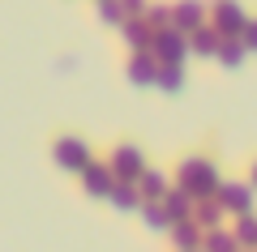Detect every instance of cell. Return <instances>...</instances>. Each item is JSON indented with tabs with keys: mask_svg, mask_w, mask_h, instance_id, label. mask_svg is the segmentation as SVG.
<instances>
[{
	"mask_svg": "<svg viewBox=\"0 0 257 252\" xmlns=\"http://www.w3.org/2000/svg\"><path fill=\"white\" fill-rule=\"evenodd\" d=\"M133 81H155V69H150L146 60H138L133 64Z\"/></svg>",
	"mask_w": 257,
	"mask_h": 252,
	"instance_id": "6da1fadb",
	"label": "cell"
},
{
	"mask_svg": "<svg viewBox=\"0 0 257 252\" xmlns=\"http://www.w3.org/2000/svg\"><path fill=\"white\" fill-rule=\"evenodd\" d=\"M159 81H163L167 90H180V86H184V77H180V73H176V69H167V73H163V77H159Z\"/></svg>",
	"mask_w": 257,
	"mask_h": 252,
	"instance_id": "7a4b0ae2",
	"label": "cell"
},
{
	"mask_svg": "<svg viewBox=\"0 0 257 252\" xmlns=\"http://www.w3.org/2000/svg\"><path fill=\"white\" fill-rule=\"evenodd\" d=\"M210 252H236V243H231L227 235H214V243H210Z\"/></svg>",
	"mask_w": 257,
	"mask_h": 252,
	"instance_id": "3957f363",
	"label": "cell"
},
{
	"mask_svg": "<svg viewBox=\"0 0 257 252\" xmlns=\"http://www.w3.org/2000/svg\"><path fill=\"white\" fill-rule=\"evenodd\" d=\"M60 158H64V162H73V158L82 162V145H60Z\"/></svg>",
	"mask_w": 257,
	"mask_h": 252,
	"instance_id": "277c9868",
	"label": "cell"
},
{
	"mask_svg": "<svg viewBox=\"0 0 257 252\" xmlns=\"http://www.w3.org/2000/svg\"><path fill=\"white\" fill-rule=\"evenodd\" d=\"M240 239H244V243H257V226L244 222V226H240Z\"/></svg>",
	"mask_w": 257,
	"mask_h": 252,
	"instance_id": "5b68a950",
	"label": "cell"
},
{
	"mask_svg": "<svg viewBox=\"0 0 257 252\" xmlns=\"http://www.w3.org/2000/svg\"><path fill=\"white\" fill-rule=\"evenodd\" d=\"M146 222H150V226H167V218L159 214V209H146Z\"/></svg>",
	"mask_w": 257,
	"mask_h": 252,
	"instance_id": "8992f818",
	"label": "cell"
},
{
	"mask_svg": "<svg viewBox=\"0 0 257 252\" xmlns=\"http://www.w3.org/2000/svg\"><path fill=\"white\" fill-rule=\"evenodd\" d=\"M244 43H248V47H257V22H253V26H248V35H244Z\"/></svg>",
	"mask_w": 257,
	"mask_h": 252,
	"instance_id": "52a82bcc",
	"label": "cell"
}]
</instances>
